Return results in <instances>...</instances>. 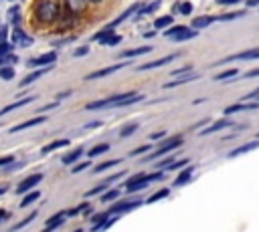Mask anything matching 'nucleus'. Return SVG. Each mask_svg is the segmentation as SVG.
<instances>
[{
    "instance_id": "1a4fd4ad",
    "label": "nucleus",
    "mask_w": 259,
    "mask_h": 232,
    "mask_svg": "<svg viewBox=\"0 0 259 232\" xmlns=\"http://www.w3.org/2000/svg\"><path fill=\"white\" fill-rule=\"evenodd\" d=\"M42 182V173L40 171H36V173H32V176H28V178H24L18 186H16V194H26V192H30L36 184H40Z\"/></svg>"
},
{
    "instance_id": "9b49d317",
    "label": "nucleus",
    "mask_w": 259,
    "mask_h": 232,
    "mask_svg": "<svg viewBox=\"0 0 259 232\" xmlns=\"http://www.w3.org/2000/svg\"><path fill=\"white\" fill-rule=\"evenodd\" d=\"M130 63H117V65H113V67H105V69H99V71H93V73H89L85 79L87 81H93V79H101V77H107V75H111V73H117V71H121L123 67H127Z\"/></svg>"
},
{
    "instance_id": "c85d7f7f",
    "label": "nucleus",
    "mask_w": 259,
    "mask_h": 232,
    "mask_svg": "<svg viewBox=\"0 0 259 232\" xmlns=\"http://www.w3.org/2000/svg\"><path fill=\"white\" fill-rule=\"evenodd\" d=\"M67 145H69V139H55L53 143H49V145L42 147V153H51V151L61 149V147H67Z\"/></svg>"
},
{
    "instance_id": "6e6552de",
    "label": "nucleus",
    "mask_w": 259,
    "mask_h": 232,
    "mask_svg": "<svg viewBox=\"0 0 259 232\" xmlns=\"http://www.w3.org/2000/svg\"><path fill=\"white\" fill-rule=\"evenodd\" d=\"M142 204H144L142 200H127V202H115V204H111V208H109V214H115V216H119V214H125V212H132V210L140 208Z\"/></svg>"
},
{
    "instance_id": "b1692460",
    "label": "nucleus",
    "mask_w": 259,
    "mask_h": 232,
    "mask_svg": "<svg viewBox=\"0 0 259 232\" xmlns=\"http://www.w3.org/2000/svg\"><path fill=\"white\" fill-rule=\"evenodd\" d=\"M192 171H194V167L192 165H188L186 169H182L178 176H176V180H174V186H184L190 178H192Z\"/></svg>"
},
{
    "instance_id": "6ab92c4d",
    "label": "nucleus",
    "mask_w": 259,
    "mask_h": 232,
    "mask_svg": "<svg viewBox=\"0 0 259 232\" xmlns=\"http://www.w3.org/2000/svg\"><path fill=\"white\" fill-rule=\"evenodd\" d=\"M65 216H67V212H57L53 218H49L47 222H45V230H55V228H59L63 222H65Z\"/></svg>"
},
{
    "instance_id": "a19ab883",
    "label": "nucleus",
    "mask_w": 259,
    "mask_h": 232,
    "mask_svg": "<svg viewBox=\"0 0 259 232\" xmlns=\"http://www.w3.org/2000/svg\"><path fill=\"white\" fill-rule=\"evenodd\" d=\"M34 216H36V214H34V212H32V214H28V216H26V218H24V220H22V222H18V224H16V226H12V230H14V232H16V230H20V228H24V226H26V224H28V222H32V220H34Z\"/></svg>"
},
{
    "instance_id": "13d9d810",
    "label": "nucleus",
    "mask_w": 259,
    "mask_h": 232,
    "mask_svg": "<svg viewBox=\"0 0 259 232\" xmlns=\"http://www.w3.org/2000/svg\"><path fill=\"white\" fill-rule=\"evenodd\" d=\"M239 0H219V4L221 6H227V4H237Z\"/></svg>"
},
{
    "instance_id": "bb28decb",
    "label": "nucleus",
    "mask_w": 259,
    "mask_h": 232,
    "mask_svg": "<svg viewBox=\"0 0 259 232\" xmlns=\"http://www.w3.org/2000/svg\"><path fill=\"white\" fill-rule=\"evenodd\" d=\"M162 4V0H154L150 4H142V8L138 10V16H146V14H152L154 10H158V6Z\"/></svg>"
},
{
    "instance_id": "f3484780",
    "label": "nucleus",
    "mask_w": 259,
    "mask_h": 232,
    "mask_svg": "<svg viewBox=\"0 0 259 232\" xmlns=\"http://www.w3.org/2000/svg\"><path fill=\"white\" fill-rule=\"evenodd\" d=\"M259 103H235V105H229L225 109V115H233V113H239V111H249V109H257Z\"/></svg>"
},
{
    "instance_id": "c9c22d12",
    "label": "nucleus",
    "mask_w": 259,
    "mask_h": 232,
    "mask_svg": "<svg viewBox=\"0 0 259 232\" xmlns=\"http://www.w3.org/2000/svg\"><path fill=\"white\" fill-rule=\"evenodd\" d=\"M243 14H245L243 10H237V12H227V14L217 16V20H219V22H225V20H235V18H241Z\"/></svg>"
},
{
    "instance_id": "393cba45",
    "label": "nucleus",
    "mask_w": 259,
    "mask_h": 232,
    "mask_svg": "<svg viewBox=\"0 0 259 232\" xmlns=\"http://www.w3.org/2000/svg\"><path fill=\"white\" fill-rule=\"evenodd\" d=\"M217 20V16H198V18H194L192 20V28H206L210 22H214Z\"/></svg>"
},
{
    "instance_id": "2eb2a0df",
    "label": "nucleus",
    "mask_w": 259,
    "mask_h": 232,
    "mask_svg": "<svg viewBox=\"0 0 259 232\" xmlns=\"http://www.w3.org/2000/svg\"><path fill=\"white\" fill-rule=\"evenodd\" d=\"M233 125V121L231 119H221V121H214V123H210L208 127H204L198 135H210V133H214V131H221V129H225V127H231Z\"/></svg>"
},
{
    "instance_id": "f704fd0d",
    "label": "nucleus",
    "mask_w": 259,
    "mask_h": 232,
    "mask_svg": "<svg viewBox=\"0 0 259 232\" xmlns=\"http://www.w3.org/2000/svg\"><path fill=\"white\" fill-rule=\"evenodd\" d=\"M107 186H109V184H105V182H101L99 186H95V188H91V190H87V192H85V196H87V198H91V196H101V194H103V192L107 190Z\"/></svg>"
},
{
    "instance_id": "58836bf2",
    "label": "nucleus",
    "mask_w": 259,
    "mask_h": 232,
    "mask_svg": "<svg viewBox=\"0 0 259 232\" xmlns=\"http://www.w3.org/2000/svg\"><path fill=\"white\" fill-rule=\"evenodd\" d=\"M14 75H16V73H14L12 67H0V79H2V81H10Z\"/></svg>"
},
{
    "instance_id": "774afa93",
    "label": "nucleus",
    "mask_w": 259,
    "mask_h": 232,
    "mask_svg": "<svg viewBox=\"0 0 259 232\" xmlns=\"http://www.w3.org/2000/svg\"><path fill=\"white\" fill-rule=\"evenodd\" d=\"M0 54H2V52H0Z\"/></svg>"
},
{
    "instance_id": "49530a36",
    "label": "nucleus",
    "mask_w": 259,
    "mask_h": 232,
    "mask_svg": "<svg viewBox=\"0 0 259 232\" xmlns=\"http://www.w3.org/2000/svg\"><path fill=\"white\" fill-rule=\"evenodd\" d=\"M12 161H14V155H4V157H0V167L12 165Z\"/></svg>"
},
{
    "instance_id": "5701e85b",
    "label": "nucleus",
    "mask_w": 259,
    "mask_h": 232,
    "mask_svg": "<svg viewBox=\"0 0 259 232\" xmlns=\"http://www.w3.org/2000/svg\"><path fill=\"white\" fill-rule=\"evenodd\" d=\"M83 153H85V149H83V147H77V149L69 151L67 155H63V159H61V161H63L65 165H71V163H75V161H77V159H79Z\"/></svg>"
},
{
    "instance_id": "69168bd1",
    "label": "nucleus",
    "mask_w": 259,
    "mask_h": 232,
    "mask_svg": "<svg viewBox=\"0 0 259 232\" xmlns=\"http://www.w3.org/2000/svg\"><path fill=\"white\" fill-rule=\"evenodd\" d=\"M8 2H14V0H8Z\"/></svg>"
},
{
    "instance_id": "a211bd4d",
    "label": "nucleus",
    "mask_w": 259,
    "mask_h": 232,
    "mask_svg": "<svg viewBox=\"0 0 259 232\" xmlns=\"http://www.w3.org/2000/svg\"><path fill=\"white\" fill-rule=\"evenodd\" d=\"M255 147H259V139H257V141H247V143H243V145L235 147L233 151H229V157L243 155V153H247V151H251V149H255Z\"/></svg>"
},
{
    "instance_id": "c756f323",
    "label": "nucleus",
    "mask_w": 259,
    "mask_h": 232,
    "mask_svg": "<svg viewBox=\"0 0 259 232\" xmlns=\"http://www.w3.org/2000/svg\"><path fill=\"white\" fill-rule=\"evenodd\" d=\"M119 161H121V159H107V161H103V163H97V165L93 167V173H101V171H105V169H109V167H113V165H119Z\"/></svg>"
},
{
    "instance_id": "ddd939ff",
    "label": "nucleus",
    "mask_w": 259,
    "mask_h": 232,
    "mask_svg": "<svg viewBox=\"0 0 259 232\" xmlns=\"http://www.w3.org/2000/svg\"><path fill=\"white\" fill-rule=\"evenodd\" d=\"M49 71H53V65H47V67H38V71H32V73H28L22 81H20V87H28L30 83H34L36 79H40L45 73H49Z\"/></svg>"
},
{
    "instance_id": "20e7f679",
    "label": "nucleus",
    "mask_w": 259,
    "mask_h": 232,
    "mask_svg": "<svg viewBox=\"0 0 259 232\" xmlns=\"http://www.w3.org/2000/svg\"><path fill=\"white\" fill-rule=\"evenodd\" d=\"M182 137L178 135V137H170V139H166L164 143H160V147L154 151V153H150V155H146V161H154V159H158V157H162V155H166L168 151H172V149H176V147H180L182 145Z\"/></svg>"
},
{
    "instance_id": "ea45409f",
    "label": "nucleus",
    "mask_w": 259,
    "mask_h": 232,
    "mask_svg": "<svg viewBox=\"0 0 259 232\" xmlns=\"http://www.w3.org/2000/svg\"><path fill=\"white\" fill-rule=\"evenodd\" d=\"M188 161H190V159H188V157H184V159L172 161V163H170V165H166L164 169H166V171H174V169H178V167H182V165H188Z\"/></svg>"
},
{
    "instance_id": "864d4df0",
    "label": "nucleus",
    "mask_w": 259,
    "mask_h": 232,
    "mask_svg": "<svg viewBox=\"0 0 259 232\" xmlns=\"http://www.w3.org/2000/svg\"><path fill=\"white\" fill-rule=\"evenodd\" d=\"M172 161H174V157H172V155H170V157H166V159H162V161H160V163H158V167H160V169H162V167H166V165H170V163H172Z\"/></svg>"
},
{
    "instance_id": "7ed1b4c3",
    "label": "nucleus",
    "mask_w": 259,
    "mask_h": 232,
    "mask_svg": "<svg viewBox=\"0 0 259 232\" xmlns=\"http://www.w3.org/2000/svg\"><path fill=\"white\" fill-rule=\"evenodd\" d=\"M162 178H164V171H162V169L152 171V173H146L144 178H140V180H136V182H132V184H125V192H127V194H136V192H140V190H146V188L150 186V182H158V180H162Z\"/></svg>"
},
{
    "instance_id": "aec40b11",
    "label": "nucleus",
    "mask_w": 259,
    "mask_h": 232,
    "mask_svg": "<svg viewBox=\"0 0 259 232\" xmlns=\"http://www.w3.org/2000/svg\"><path fill=\"white\" fill-rule=\"evenodd\" d=\"M32 101H34V97L18 99V101H14V103H10V105L2 107V109H0V115H6V113H10V111H14V109H20V107H24V105H28V103H32Z\"/></svg>"
},
{
    "instance_id": "6e6d98bb",
    "label": "nucleus",
    "mask_w": 259,
    "mask_h": 232,
    "mask_svg": "<svg viewBox=\"0 0 259 232\" xmlns=\"http://www.w3.org/2000/svg\"><path fill=\"white\" fill-rule=\"evenodd\" d=\"M144 176H146V173H144V171H140V173H136V176H132V178H130V180H127L125 184H132V182H136V180H140V178H144Z\"/></svg>"
},
{
    "instance_id": "680f3d73",
    "label": "nucleus",
    "mask_w": 259,
    "mask_h": 232,
    "mask_svg": "<svg viewBox=\"0 0 259 232\" xmlns=\"http://www.w3.org/2000/svg\"><path fill=\"white\" fill-rule=\"evenodd\" d=\"M259 4V0H247V6H257Z\"/></svg>"
},
{
    "instance_id": "72a5a7b5",
    "label": "nucleus",
    "mask_w": 259,
    "mask_h": 232,
    "mask_svg": "<svg viewBox=\"0 0 259 232\" xmlns=\"http://www.w3.org/2000/svg\"><path fill=\"white\" fill-rule=\"evenodd\" d=\"M170 194V190L168 188H162V190H158V192H154L148 200H146V204H154V202H158V200H162V198H166Z\"/></svg>"
},
{
    "instance_id": "a878e982",
    "label": "nucleus",
    "mask_w": 259,
    "mask_h": 232,
    "mask_svg": "<svg viewBox=\"0 0 259 232\" xmlns=\"http://www.w3.org/2000/svg\"><path fill=\"white\" fill-rule=\"evenodd\" d=\"M40 198V192L38 190H30V192H26L24 194V198H22V202H20V208H26V206H30L32 202H36Z\"/></svg>"
},
{
    "instance_id": "5fc2aeb1",
    "label": "nucleus",
    "mask_w": 259,
    "mask_h": 232,
    "mask_svg": "<svg viewBox=\"0 0 259 232\" xmlns=\"http://www.w3.org/2000/svg\"><path fill=\"white\" fill-rule=\"evenodd\" d=\"M164 135H166V131H156V133H152V135H150V139H152V141H156V139H162Z\"/></svg>"
},
{
    "instance_id": "37998d69",
    "label": "nucleus",
    "mask_w": 259,
    "mask_h": 232,
    "mask_svg": "<svg viewBox=\"0 0 259 232\" xmlns=\"http://www.w3.org/2000/svg\"><path fill=\"white\" fill-rule=\"evenodd\" d=\"M85 167H91V163H89V161H81V163H75V167H71V173H79V171H83Z\"/></svg>"
},
{
    "instance_id": "09e8293b",
    "label": "nucleus",
    "mask_w": 259,
    "mask_h": 232,
    "mask_svg": "<svg viewBox=\"0 0 259 232\" xmlns=\"http://www.w3.org/2000/svg\"><path fill=\"white\" fill-rule=\"evenodd\" d=\"M119 178H123V171H117V173H113V176H109L107 180H103L105 184H111V182H117Z\"/></svg>"
},
{
    "instance_id": "4468645a",
    "label": "nucleus",
    "mask_w": 259,
    "mask_h": 232,
    "mask_svg": "<svg viewBox=\"0 0 259 232\" xmlns=\"http://www.w3.org/2000/svg\"><path fill=\"white\" fill-rule=\"evenodd\" d=\"M148 52H152V46H150V44H144V46H136V48L123 50V52H119L117 56H119V59H134V56H140V54H148Z\"/></svg>"
},
{
    "instance_id": "e2e57ef3",
    "label": "nucleus",
    "mask_w": 259,
    "mask_h": 232,
    "mask_svg": "<svg viewBox=\"0 0 259 232\" xmlns=\"http://www.w3.org/2000/svg\"><path fill=\"white\" fill-rule=\"evenodd\" d=\"M6 190H8V186H2V188H0V196H2V194H4Z\"/></svg>"
},
{
    "instance_id": "473e14b6",
    "label": "nucleus",
    "mask_w": 259,
    "mask_h": 232,
    "mask_svg": "<svg viewBox=\"0 0 259 232\" xmlns=\"http://www.w3.org/2000/svg\"><path fill=\"white\" fill-rule=\"evenodd\" d=\"M117 196H119V190H117V188H113V190H107V192H103L99 202H103V204H109V202L117 200Z\"/></svg>"
},
{
    "instance_id": "052dcab7",
    "label": "nucleus",
    "mask_w": 259,
    "mask_h": 232,
    "mask_svg": "<svg viewBox=\"0 0 259 232\" xmlns=\"http://www.w3.org/2000/svg\"><path fill=\"white\" fill-rule=\"evenodd\" d=\"M6 218H8V212L0 208V222H2V220H6Z\"/></svg>"
},
{
    "instance_id": "412c9836",
    "label": "nucleus",
    "mask_w": 259,
    "mask_h": 232,
    "mask_svg": "<svg viewBox=\"0 0 259 232\" xmlns=\"http://www.w3.org/2000/svg\"><path fill=\"white\" fill-rule=\"evenodd\" d=\"M196 79H198V75H180V77H176L174 81L166 83V85H164V89H174V87H178V85H186V83L196 81Z\"/></svg>"
},
{
    "instance_id": "338daca9",
    "label": "nucleus",
    "mask_w": 259,
    "mask_h": 232,
    "mask_svg": "<svg viewBox=\"0 0 259 232\" xmlns=\"http://www.w3.org/2000/svg\"><path fill=\"white\" fill-rule=\"evenodd\" d=\"M257 137H259V133H257Z\"/></svg>"
},
{
    "instance_id": "dca6fc26",
    "label": "nucleus",
    "mask_w": 259,
    "mask_h": 232,
    "mask_svg": "<svg viewBox=\"0 0 259 232\" xmlns=\"http://www.w3.org/2000/svg\"><path fill=\"white\" fill-rule=\"evenodd\" d=\"M45 119L47 117H32V119H28V121H24V123H18V125H14V127H10L8 129V133H16V131H22V129H28V127H34V125H40V123H45Z\"/></svg>"
},
{
    "instance_id": "79ce46f5",
    "label": "nucleus",
    "mask_w": 259,
    "mask_h": 232,
    "mask_svg": "<svg viewBox=\"0 0 259 232\" xmlns=\"http://www.w3.org/2000/svg\"><path fill=\"white\" fill-rule=\"evenodd\" d=\"M146 151H150V145L146 143V145H140V147H136L134 151H130V157H136V155H142V153H146Z\"/></svg>"
},
{
    "instance_id": "4d7b16f0",
    "label": "nucleus",
    "mask_w": 259,
    "mask_h": 232,
    "mask_svg": "<svg viewBox=\"0 0 259 232\" xmlns=\"http://www.w3.org/2000/svg\"><path fill=\"white\" fill-rule=\"evenodd\" d=\"M253 77H259V69H255V71H251V73L245 75V79H253Z\"/></svg>"
},
{
    "instance_id": "cd10ccee",
    "label": "nucleus",
    "mask_w": 259,
    "mask_h": 232,
    "mask_svg": "<svg viewBox=\"0 0 259 232\" xmlns=\"http://www.w3.org/2000/svg\"><path fill=\"white\" fill-rule=\"evenodd\" d=\"M172 22H174V18H172L170 14H166V16H160V18L154 20V28H156V30H162V28L172 26Z\"/></svg>"
},
{
    "instance_id": "9d476101",
    "label": "nucleus",
    "mask_w": 259,
    "mask_h": 232,
    "mask_svg": "<svg viewBox=\"0 0 259 232\" xmlns=\"http://www.w3.org/2000/svg\"><path fill=\"white\" fill-rule=\"evenodd\" d=\"M57 61V52H42L40 56H34V59H28L26 65L32 69V67H47V65H53Z\"/></svg>"
},
{
    "instance_id": "7c9ffc66",
    "label": "nucleus",
    "mask_w": 259,
    "mask_h": 232,
    "mask_svg": "<svg viewBox=\"0 0 259 232\" xmlns=\"http://www.w3.org/2000/svg\"><path fill=\"white\" fill-rule=\"evenodd\" d=\"M138 127H140L138 123H125V125L119 129V137H121V139H125V137H130V135H134Z\"/></svg>"
},
{
    "instance_id": "2f4dec72",
    "label": "nucleus",
    "mask_w": 259,
    "mask_h": 232,
    "mask_svg": "<svg viewBox=\"0 0 259 232\" xmlns=\"http://www.w3.org/2000/svg\"><path fill=\"white\" fill-rule=\"evenodd\" d=\"M107 149H109V143H97V145H93V147L87 151V155H89V157H97V155L105 153Z\"/></svg>"
},
{
    "instance_id": "f257e3e1",
    "label": "nucleus",
    "mask_w": 259,
    "mask_h": 232,
    "mask_svg": "<svg viewBox=\"0 0 259 232\" xmlns=\"http://www.w3.org/2000/svg\"><path fill=\"white\" fill-rule=\"evenodd\" d=\"M61 14V2L59 0H38L34 6V18L38 24H51Z\"/></svg>"
},
{
    "instance_id": "423d86ee",
    "label": "nucleus",
    "mask_w": 259,
    "mask_h": 232,
    "mask_svg": "<svg viewBox=\"0 0 259 232\" xmlns=\"http://www.w3.org/2000/svg\"><path fill=\"white\" fill-rule=\"evenodd\" d=\"M91 40H95V42H99V44H103V46H115V44L121 42V36L115 34L113 30H105V28H101L99 32L93 34Z\"/></svg>"
},
{
    "instance_id": "e433bc0d",
    "label": "nucleus",
    "mask_w": 259,
    "mask_h": 232,
    "mask_svg": "<svg viewBox=\"0 0 259 232\" xmlns=\"http://www.w3.org/2000/svg\"><path fill=\"white\" fill-rule=\"evenodd\" d=\"M174 10L186 16V14H190V12H192V4H190V2H178V4L174 6Z\"/></svg>"
},
{
    "instance_id": "4be33fe9",
    "label": "nucleus",
    "mask_w": 259,
    "mask_h": 232,
    "mask_svg": "<svg viewBox=\"0 0 259 232\" xmlns=\"http://www.w3.org/2000/svg\"><path fill=\"white\" fill-rule=\"evenodd\" d=\"M107 216H109V212H103V214H95V216L91 218V230H93V232H97V230H103V224L107 222Z\"/></svg>"
},
{
    "instance_id": "de8ad7c7",
    "label": "nucleus",
    "mask_w": 259,
    "mask_h": 232,
    "mask_svg": "<svg viewBox=\"0 0 259 232\" xmlns=\"http://www.w3.org/2000/svg\"><path fill=\"white\" fill-rule=\"evenodd\" d=\"M2 42H8V26H2L0 28V44Z\"/></svg>"
},
{
    "instance_id": "4c0bfd02",
    "label": "nucleus",
    "mask_w": 259,
    "mask_h": 232,
    "mask_svg": "<svg viewBox=\"0 0 259 232\" xmlns=\"http://www.w3.org/2000/svg\"><path fill=\"white\" fill-rule=\"evenodd\" d=\"M237 69H227V71H223V73H219V75H214V81H225V79H231V77H237Z\"/></svg>"
},
{
    "instance_id": "603ef678",
    "label": "nucleus",
    "mask_w": 259,
    "mask_h": 232,
    "mask_svg": "<svg viewBox=\"0 0 259 232\" xmlns=\"http://www.w3.org/2000/svg\"><path fill=\"white\" fill-rule=\"evenodd\" d=\"M101 125H103V121H99V119H97V121L87 123V125H85V129H95V127H101Z\"/></svg>"
},
{
    "instance_id": "0e129e2a",
    "label": "nucleus",
    "mask_w": 259,
    "mask_h": 232,
    "mask_svg": "<svg viewBox=\"0 0 259 232\" xmlns=\"http://www.w3.org/2000/svg\"><path fill=\"white\" fill-rule=\"evenodd\" d=\"M91 4H99V2H103V0H89Z\"/></svg>"
},
{
    "instance_id": "f03ea898",
    "label": "nucleus",
    "mask_w": 259,
    "mask_h": 232,
    "mask_svg": "<svg viewBox=\"0 0 259 232\" xmlns=\"http://www.w3.org/2000/svg\"><path fill=\"white\" fill-rule=\"evenodd\" d=\"M166 38L174 40V42H184V40H190V38H196V28H188L184 24H178V26H168L166 32H164Z\"/></svg>"
},
{
    "instance_id": "0eeeda50",
    "label": "nucleus",
    "mask_w": 259,
    "mask_h": 232,
    "mask_svg": "<svg viewBox=\"0 0 259 232\" xmlns=\"http://www.w3.org/2000/svg\"><path fill=\"white\" fill-rule=\"evenodd\" d=\"M140 8H142V2L132 4L130 8H125V10H123V12H121L117 18H113V20H111L109 24H105L103 28H105V30H113V28H117V26H119L123 20H127V18H130V16H134V14H138V10H140Z\"/></svg>"
},
{
    "instance_id": "a18cd8bd",
    "label": "nucleus",
    "mask_w": 259,
    "mask_h": 232,
    "mask_svg": "<svg viewBox=\"0 0 259 232\" xmlns=\"http://www.w3.org/2000/svg\"><path fill=\"white\" fill-rule=\"evenodd\" d=\"M14 16H18V6H12V8L8 10V20H10L12 24H16V20H14Z\"/></svg>"
},
{
    "instance_id": "bf43d9fd",
    "label": "nucleus",
    "mask_w": 259,
    "mask_h": 232,
    "mask_svg": "<svg viewBox=\"0 0 259 232\" xmlns=\"http://www.w3.org/2000/svg\"><path fill=\"white\" fill-rule=\"evenodd\" d=\"M71 95V91H61L59 95H57V99H63V97H69Z\"/></svg>"
},
{
    "instance_id": "f8f14e48",
    "label": "nucleus",
    "mask_w": 259,
    "mask_h": 232,
    "mask_svg": "<svg viewBox=\"0 0 259 232\" xmlns=\"http://www.w3.org/2000/svg\"><path fill=\"white\" fill-rule=\"evenodd\" d=\"M176 56H178V52H174V54H166V56L156 59V61H152V63H144V65H140V67H138V71H150V69L164 67V65H168V63H172Z\"/></svg>"
},
{
    "instance_id": "3c124183",
    "label": "nucleus",
    "mask_w": 259,
    "mask_h": 232,
    "mask_svg": "<svg viewBox=\"0 0 259 232\" xmlns=\"http://www.w3.org/2000/svg\"><path fill=\"white\" fill-rule=\"evenodd\" d=\"M55 107H59V99H57V101H53V103H49V105H45V107H40V111L45 113V111H49V109H55Z\"/></svg>"
},
{
    "instance_id": "8fccbe9b",
    "label": "nucleus",
    "mask_w": 259,
    "mask_h": 232,
    "mask_svg": "<svg viewBox=\"0 0 259 232\" xmlns=\"http://www.w3.org/2000/svg\"><path fill=\"white\" fill-rule=\"evenodd\" d=\"M188 71H190V67H184V69H176V71H172V75H174V77H180V75H188Z\"/></svg>"
},
{
    "instance_id": "c03bdc74",
    "label": "nucleus",
    "mask_w": 259,
    "mask_h": 232,
    "mask_svg": "<svg viewBox=\"0 0 259 232\" xmlns=\"http://www.w3.org/2000/svg\"><path fill=\"white\" fill-rule=\"evenodd\" d=\"M89 52V46L87 44H83V46H79V48H75V52H73V56H85Z\"/></svg>"
},
{
    "instance_id": "39448f33",
    "label": "nucleus",
    "mask_w": 259,
    "mask_h": 232,
    "mask_svg": "<svg viewBox=\"0 0 259 232\" xmlns=\"http://www.w3.org/2000/svg\"><path fill=\"white\" fill-rule=\"evenodd\" d=\"M10 40H12V44L16 46V48H28L32 42H34V38L32 36H28L18 24H14V28H12V34H10Z\"/></svg>"
}]
</instances>
